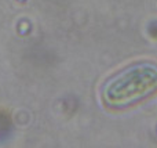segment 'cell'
<instances>
[{
  "instance_id": "1",
  "label": "cell",
  "mask_w": 157,
  "mask_h": 148,
  "mask_svg": "<svg viewBox=\"0 0 157 148\" xmlns=\"http://www.w3.org/2000/svg\"><path fill=\"white\" fill-rule=\"evenodd\" d=\"M157 89V66L138 64L124 69L106 82L102 97L109 105L124 107L146 97Z\"/></svg>"
}]
</instances>
